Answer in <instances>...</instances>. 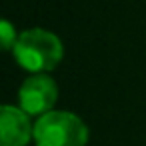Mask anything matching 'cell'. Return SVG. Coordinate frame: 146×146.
I'll return each instance as SVG.
<instances>
[{"label":"cell","mask_w":146,"mask_h":146,"mask_svg":"<svg viewBox=\"0 0 146 146\" xmlns=\"http://www.w3.org/2000/svg\"><path fill=\"white\" fill-rule=\"evenodd\" d=\"M12 52L16 62L24 70L32 74H42L54 70L60 64L64 56V46L54 32L42 28H30L18 36Z\"/></svg>","instance_id":"6da1fadb"},{"label":"cell","mask_w":146,"mask_h":146,"mask_svg":"<svg viewBox=\"0 0 146 146\" xmlns=\"http://www.w3.org/2000/svg\"><path fill=\"white\" fill-rule=\"evenodd\" d=\"M36 146H86L88 128L80 116L66 110H50L34 124Z\"/></svg>","instance_id":"7a4b0ae2"},{"label":"cell","mask_w":146,"mask_h":146,"mask_svg":"<svg viewBox=\"0 0 146 146\" xmlns=\"http://www.w3.org/2000/svg\"><path fill=\"white\" fill-rule=\"evenodd\" d=\"M58 98L56 82L46 74H32L24 80V84L18 90V102L20 108L30 116H42L52 110Z\"/></svg>","instance_id":"3957f363"},{"label":"cell","mask_w":146,"mask_h":146,"mask_svg":"<svg viewBox=\"0 0 146 146\" xmlns=\"http://www.w3.org/2000/svg\"><path fill=\"white\" fill-rule=\"evenodd\" d=\"M30 114L22 108L4 104L0 112V146H26L34 138V126L30 124Z\"/></svg>","instance_id":"277c9868"},{"label":"cell","mask_w":146,"mask_h":146,"mask_svg":"<svg viewBox=\"0 0 146 146\" xmlns=\"http://www.w3.org/2000/svg\"><path fill=\"white\" fill-rule=\"evenodd\" d=\"M20 34H16V28L10 24V20H2L0 24V40H2V48L4 50H12L16 40Z\"/></svg>","instance_id":"5b68a950"}]
</instances>
